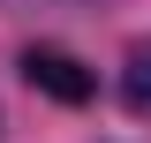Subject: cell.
Returning a JSON list of instances; mask_svg holds the SVG:
<instances>
[{
	"label": "cell",
	"instance_id": "6da1fadb",
	"mask_svg": "<svg viewBox=\"0 0 151 143\" xmlns=\"http://www.w3.org/2000/svg\"><path fill=\"white\" fill-rule=\"evenodd\" d=\"M23 83L45 90V98H60V106H83V98L98 90V75L83 68L68 45H30V53H23Z\"/></svg>",
	"mask_w": 151,
	"mask_h": 143
},
{
	"label": "cell",
	"instance_id": "7a4b0ae2",
	"mask_svg": "<svg viewBox=\"0 0 151 143\" xmlns=\"http://www.w3.org/2000/svg\"><path fill=\"white\" fill-rule=\"evenodd\" d=\"M121 106H129V113H151V38H136L129 60H121Z\"/></svg>",
	"mask_w": 151,
	"mask_h": 143
}]
</instances>
